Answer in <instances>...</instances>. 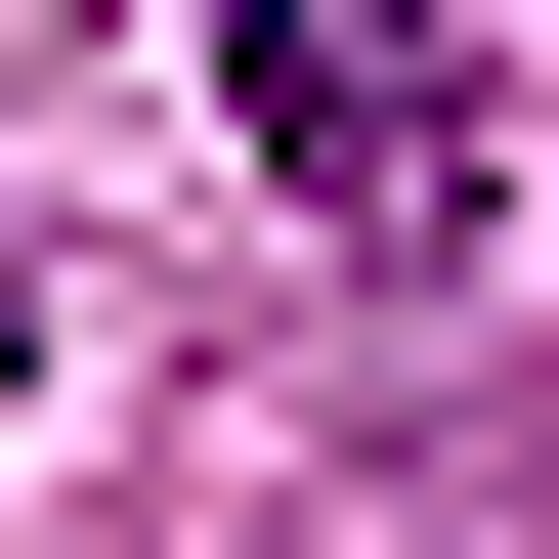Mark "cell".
<instances>
[{"mask_svg": "<svg viewBox=\"0 0 559 559\" xmlns=\"http://www.w3.org/2000/svg\"><path fill=\"white\" fill-rule=\"evenodd\" d=\"M215 86H259V173L345 215V259H474V215H516V86H474V0H215Z\"/></svg>", "mask_w": 559, "mask_h": 559, "instance_id": "obj_1", "label": "cell"}, {"mask_svg": "<svg viewBox=\"0 0 559 559\" xmlns=\"http://www.w3.org/2000/svg\"><path fill=\"white\" fill-rule=\"evenodd\" d=\"M0 345H44V301H0Z\"/></svg>", "mask_w": 559, "mask_h": 559, "instance_id": "obj_2", "label": "cell"}]
</instances>
